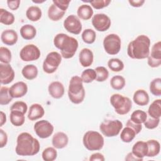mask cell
Returning <instances> with one entry per match:
<instances>
[{
    "label": "cell",
    "instance_id": "cell-1",
    "mask_svg": "<svg viewBox=\"0 0 161 161\" xmlns=\"http://www.w3.org/2000/svg\"><path fill=\"white\" fill-rule=\"evenodd\" d=\"M40 143L37 139L27 132L20 133L17 137L15 151L20 156H33L40 150Z\"/></svg>",
    "mask_w": 161,
    "mask_h": 161
},
{
    "label": "cell",
    "instance_id": "cell-2",
    "mask_svg": "<svg viewBox=\"0 0 161 161\" xmlns=\"http://www.w3.org/2000/svg\"><path fill=\"white\" fill-rule=\"evenodd\" d=\"M150 47V38L145 35H141L129 43L127 54L133 59H144L149 55Z\"/></svg>",
    "mask_w": 161,
    "mask_h": 161
},
{
    "label": "cell",
    "instance_id": "cell-3",
    "mask_svg": "<svg viewBox=\"0 0 161 161\" xmlns=\"http://www.w3.org/2000/svg\"><path fill=\"white\" fill-rule=\"evenodd\" d=\"M55 47L60 50L61 55L64 58H70L75 55L79 46L77 40L65 33L56 35L53 39Z\"/></svg>",
    "mask_w": 161,
    "mask_h": 161
},
{
    "label": "cell",
    "instance_id": "cell-4",
    "mask_svg": "<svg viewBox=\"0 0 161 161\" xmlns=\"http://www.w3.org/2000/svg\"><path fill=\"white\" fill-rule=\"evenodd\" d=\"M68 96L70 101L74 104L81 103L85 97V89L80 77L75 75L69 81Z\"/></svg>",
    "mask_w": 161,
    "mask_h": 161
},
{
    "label": "cell",
    "instance_id": "cell-5",
    "mask_svg": "<svg viewBox=\"0 0 161 161\" xmlns=\"http://www.w3.org/2000/svg\"><path fill=\"white\" fill-rule=\"evenodd\" d=\"M84 146L90 151L101 150L104 143L103 136L97 131H87L82 139Z\"/></svg>",
    "mask_w": 161,
    "mask_h": 161
},
{
    "label": "cell",
    "instance_id": "cell-6",
    "mask_svg": "<svg viewBox=\"0 0 161 161\" xmlns=\"http://www.w3.org/2000/svg\"><path fill=\"white\" fill-rule=\"evenodd\" d=\"M110 103L116 113L119 115L128 113L132 108L131 99L119 94H113L110 97Z\"/></svg>",
    "mask_w": 161,
    "mask_h": 161
},
{
    "label": "cell",
    "instance_id": "cell-7",
    "mask_svg": "<svg viewBox=\"0 0 161 161\" xmlns=\"http://www.w3.org/2000/svg\"><path fill=\"white\" fill-rule=\"evenodd\" d=\"M123 128V123L118 119L106 120L101 123L99 130L106 137L117 136Z\"/></svg>",
    "mask_w": 161,
    "mask_h": 161
},
{
    "label": "cell",
    "instance_id": "cell-8",
    "mask_svg": "<svg viewBox=\"0 0 161 161\" xmlns=\"http://www.w3.org/2000/svg\"><path fill=\"white\" fill-rule=\"evenodd\" d=\"M121 41L119 36L114 33L108 35L103 40V47L106 52L113 55L119 53L121 50Z\"/></svg>",
    "mask_w": 161,
    "mask_h": 161
},
{
    "label": "cell",
    "instance_id": "cell-9",
    "mask_svg": "<svg viewBox=\"0 0 161 161\" xmlns=\"http://www.w3.org/2000/svg\"><path fill=\"white\" fill-rule=\"evenodd\" d=\"M62 61V55L57 52L47 54L43 63V69L47 74H53L58 69Z\"/></svg>",
    "mask_w": 161,
    "mask_h": 161
},
{
    "label": "cell",
    "instance_id": "cell-10",
    "mask_svg": "<svg viewBox=\"0 0 161 161\" xmlns=\"http://www.w3.org/2000/svg\"><path fill=\"white\" fill-rule=\"evenodd\" d=\"M40 54V50L36 45L29 44L22 48L19 52V57L25 62H30L38 59Z\"/></svg>",
    "mask_w": 161,
    "mask_h": 161
},
{
    "label": "cell",
    "instance_id": "cell-11",
    "mask_svg": "<svg viewBox=\"0 0 161 161\" xmlns=\"http://www.w3.org/2000/svg\"><path fill=\"white\" fill-rule=\"evenodd\" d=\"M34 131L40 138H47L53 132V126L47 120H40L34 125Z\"/></svg>",
    "mask_w": 161,
    "mask_h": 161
},
{
    "label": "cell",
    "instance_id": "cell-12",
    "mask_svg": "<svg viewBox=\"0 0 161 161\" xmlns=\"http://www.w3.org/2000/svg\"><path fill=\"white\" fill-rule=\"evenodd\" d=\"M92 24L94 28L98 31H105L111 26V21L109 16L103 13H97L92 18Z\"/></svg>",
    "mask_w": 161,
    "mask_h": 161
},
{
    "label": "cell",
    "instance_id": "cell-13",
    "mask_svg": "<svg viewBox=\"0 0 161 161\" xmlns=\"http://www.w3.org/2000/svg\"><path fill=\"white\" fill-rule=\"evenodd\" d=\"M64 28L69 33L79 35L82 28V23L77 16L74 14L69 15L64 21Z\"/></svg>",
    "mask_w": 161,
    "mask_h": 161
},
{
    "label": "cell",
    "instance_id": "cell-14",
    "mask_svg": "<svg viewBox=\"0 0 161 161\" xmlns=\"http://www.w3.org/2000/svg\"><path fill=\"white\" fill-rule=\"evenodd\" d=\"M148 58V64L150 67H158L161 64V42L160 41L154 43L152 47L151 52Z\"/></svg>",
    "mask_w": 161,
    "mask_h": 161
},
{
    "label": "cell",
    "instance_id": "cell-15",
    "mask_svg": "<svg viewBox=\"0 0 161 161\" xmlns=\"http://www.w3.org/2000/svg\"><path fill=\"white\" fill-rule=\"evenodd\" d=\"M14 78V72L9 64H0V82L1 84H8Z\"/></svg>",
    "mask_w": 161,
    "mask_h": 161
},
{
    "label": "cell",
    "instance_id": "cell-16",
    "mask_svg": "<svg viewBox=\"0 0 161 161\" xmlns=\"http://www.w3.org/2000/svg\"><path fill=\"white\" fill-rule=\"evenodd\" d=\"M28 91V86L24 82L14 83L9 88V94L13 98H19L24 96Z\"/></svg>",
    "mask_w": 161,
    "mask_h": 161
},
{
    "label": "cell",
    "instance_id": "cell-17",
    "mask_svg": "<svg viewBox=\"0 0 161 161\" xmlns=\"http://www.w3.org/2000/svg\"><path fill=\"white\" fill-rule=\"evenodd\" d=\"M49 94L55 99L61 98L65 92L64 85L58 81H54L50 83L48 87Z\"/></svg>",
    "mask_w": 161,
    "mask_h": 161
},
{
    "label": "cell",
    "instance_id": "cell-18",
    "mask_svg": "<svg viewBox=\"0 0 161 161\" xmlns=\"http://www.w3.org/2000/svg\"><path fill=\"white\" fill-rule=\"evenodd\" d=\"M69 142V138L67 135L62 131L56 133L52 138V143L54 148L57 149H62L65 147Z\"/></svg>",
    "mask_w": 161,
    "mask_h": 161
},
{
    "label": "cell",
    "instance_id": "cell-19",
    "mask_svg": "<svg viewBox=\"0 0 161 161\" xmlns=\"http://www.w3.org/2000/svg\"><path fill=\"white\" fill-rule=\"evenodd\" d=\"M79 62L81 65L84 67H87L90 66L94 60V55L92 52L87 48H82L79 55Z\"/></svg>",
    "mask_w": 161,
    "mask_h": 161
},
{
    "label": "cell",
    "instance_id": "cell-20",
    "mask_svg": "<svg viewBox=\"0 0 161 161\" xmlns=\"http://www.w3.org/2000/svg\"><path fill=\"white\" fill-rule=\"evenodd\" d=\"M18 34L13 30H4L1 35V40L5 45L11 46L14 45L18 41Z\"/></svg>",
    "mask_w": 161,
    "mask_h": 161
},
{
    "label": "cell",
    "instance_id": "cell-21",
    "mask_svg": "<svg viewBox=\"0 0 161 161\" xmlns=\"http://www.w3.org/2000/svg\"><path fill=\"white\" fill-rule=\"evenodd\" d=\"M148 152V146L146 142L138 141L136 142L132 147V153L137 158L143 159L147 156Z\"/></svg>",
    "mask_w": 161,
    "mask_h": 161
},
{
    "label": "cell",
    "instance_id": "cell-22",
    "mask_svg": "<svg viewBox=\"0 0 161 161\" xmlns=\"http://www.w3.org/2000/svg\"><path fill=\"white\" fill-rule=\"evenodd\" d=\"M45 114V110L40 104H33L29 109L28 118L31 121H35L41 118Z\"/></svg>",
    "mask_w": 161,
    "mask_h": 161
},
{
    "label": "cell",
    "instance_id": "cell-23",
    "mask_svg": "<svg viewBox=\"0 0 161 161\" xmlns=\"http://www.w3.org/2000/svg\"><path fill=\"white\" fill-rule=\"evenodd\" d=\"M133 99L135 103L138 106H146L149 103V96L146 91L138 89L135 92Z\"/></svg>",
    "mask_w": 161,
    "mask_h": 161
},
{
    "label": "cell",
    "instance_id": "cell-24",
    "mask_svg": "<svg viewBox=\"0 0 161 161\" xmlns=\"http://www.w3.org/2000/svg\"><path fill=\"white\" fill-rule=\"evenodd\" d=\"M20 35L23 38L29 40L34 38L36 35V28L31 25L26 24L20 28Z\"/></svg>",
    "mask_w": 161,
    "mask_h": 161
},
{
    "label": "cell",
    "instance_id": "cell-25",
    "mask_svg": "<svg viewBox=\"0 0 161 161\" xmlns=\"http://www.w3.org/2000/svg\"><path fill=\"white\" fill-rule=\"evenodd\" d=\"M65 11H64L56 6L54 4H52L48 9V16L52 21H57L62 19Z\"/></svg>",
    "mask_w": 161,
    "mask_h": 161
},
{
    "label": "cell",
    "instance_id": "cell-26",
    "mask_svg": "<svg viewBox=\"0 0 161 161\" xmlns=\"http://www.w3.org/2000/svg\"><path fill=\"white\" fill-rule=\"evenodd\" d=\"M94 11L91 6L87 4H82L77 9V14L79 18L84 20L89 19L93 15Z\"/></svg>",
    "mask_w": 161,
    "mask_h": 161
},
{
    "label": "cell",
    "instance_id": "cell-27",
    "mask_svg": "<svg viewBox=\"0 0 161 161\" xmlns=\"http://www.w3.org/2000/svg\"><path fill=\"white\" fill-rule=\"evenodd\" d=\"M21 74L25 79L28 80H33L37 77L38 69L33 64H28L23 68Z\"/></svg>",
    "mask_w": 161,
    "mask_h": 161
},
{
    "label": "cell",
    "instance_id": "cell-28",
    "mask_svg": "<svg viewBox=\"0 0 161 161\" xmlns=\"http://www.w3.org/2000/svg\"><path fill=\"white\" fill-rule=\"evenodd\" d=\"M148 113L153 118H160L161 116V100H155L149 106Z\"/></svg>",
    "mask_w": 161,
    "mask_h": 161
},
{
    "label": "cell",
    "instance_id": "cell-29",
    "mask_svg": "<svg viewBox=\"0 0 161 161\" xmlns=\"http://www.w3.org/2000/svg\"><path fill=\"white\" fill-rule=\"evenodd\" d=\"M148 146V152L147 157H153L157 156L160 150V143L156 140H149L147 142Z\"/></svg>",
    "mask_w": 161,
    "mask_h": 161
},
{
    "label": "cell",
    "instance_id": "cell-30",
    "mask_svg": "<svg viewBox=\"0 0 161 161\" xmlns=\"http://www.w3.org/2000/svg\"><path fill=\"white\" fill-rule=\"evenodd\" d=\"M136 135L137 134L133 128L130 126H126L121 132L120 138L123 142L130 143L135 138Z\"/></svg>",
    "mask_w": 161,
    "mask_h": 161
},
{
    "label": "cell",
    "instance_id": "cell-31",
    "mask_svg": "<svg viewBox=\"0 0 161 161\" xmlns=\"http://www.w3.org/2000/svg\"><path fill=\"white\" fill-rule=\"evenodd\" d=\"M42 15V13L41 9L35 6L29 7L26 12V16L27 18L31 21H38L41 18Z\"/></svg>",
    "mask_w": 161,
    "mask_h": 161
},
{
    "label": "cell",
    "instance_id": "cell-32",
    "mask_svg": "<svg viewBox=\"0 0 161 161\" xmlns=\"http://www.w3.org/2000/svg\"><path fill=\"white\" fill-rule=\"evenodd\" d=\"M9 118L11 123L15 126L23 125L25 121V114L17 111H11Z\"/></svg>",
    "mask_w": 161,
    "mask_h": 161
},
{
    "label": "cell",
    "instance_id": "cell-33",
    "mask_svg": "<svg viewBox=\"0 0 161 161\" xmlns=\"http://www.w3.org/2000/svg\"><path fill=\"white\" fill-rule=\"evenodd\" d=\"M14 21V16L13 13L7 10L0 8V22L6 25H12Z\"/></svg>",
    "mask_w": 161,
    "mask_h": 161
},
{
    "label": "cell",
    "instance_id": "cell-34",
    "mask_svg": "<svg viewBox=\"0 0 161 161\" xmlns=\"http://www.w3.org/2000/svg\"><path fill=\"white\" fill-rule=\"evenodd\" d=\"M147 119V114L144 111L137 109L134 111L131 114L130 119L135 123L142 124Z\"/></svg>",
    "mask_w": 161,
    "mask_h": 161
},
{
    "label": "cell",
    "instance_id": "cell-35",
    "mask_svg": "<svg viewBox=\"0 0 161 161\" xmlns=\"http://www.w3.org/2000/svg\"><path fill=\"white\" fill-rule=\"evenodd\" d=\"M125 79L123 76L114 75L110 80V85L111 87L115 90H121L125 86Z\"/></svg>",
    "mask_w": 161,
    "mask_h": 161
},
{
    "label": "cell",
    "instance_id": "cell-36",
    "mask_svg": "<svg viewBox=\"0 0 161 161\" xmlns=\"http://www.w3.org/2000/svg\"><path fill=\"white\" fill-rule=\"evenodd\" d=\"M108 66L113 72H120L124 69L123 62L117 58L109 59L108 62Z\"/></svg>",
    "mask_w": 161,
    "mask_h": 161
},
{
    "label": "cell",
    "instance_id": "cell-37",
    "mask_svg": "<svg viewBox=\"0 0 161 161\" xmlns=\"http://www.w3.org/2000/svg\"><path fill=\"white\" fill-rule=\"evenodd\" d=\"M150 91L155 96H161V79L155 78L152 80L150 84Z\"/></svg>",
    "mask_w": 161,
    "mask_h": 161
},
{
    "label": "cell",
    "instance_id": "cell-38",
    "mask_svg": "<svg viewBox=\"0 0 161 161\" xmlns=\"http://www.w3.org/2000/svg\"><path fill=\"white\" fill-rule=\"evenodd\" d=\"M96 38V32L90 28L86 29L82 33V39L86 43L92 44L93 43Z\"/></svg>",
    "mask_w": 161,
    "mask_h": 161
},
{
    "label": "cell",
    "instance_id": "cell-39",
    "mask_svg": "<svg viewBox=\"0 0 161 161\" xmlns=\"http://www.w3.org/2000/svg\"><path fill=\"white\" fill-rule=\"evenodd\" d=\"M13 99L9 94V89L7 87H1L0 89V104H8Z\"/></svg>",
    "mask_w": 161,
    "mask_h": 161
},
{
    "label": "cell",
    "instance_id": "cell-40",
    "mask_svg": "<svg viewBox=\"0 0 161 161\" xmlns=\"http://www.w3.org/2000/svg\"><path fill=\"white\" fill-rule=\"evenodd\" d=\"M96 73L94 69H87L84 70L81 74V79L84 83L92 82L94 80H96Z\"/></svg>",
    "mask_w": 161,
    "mask_h": 161
},
{
    "label": "cell",
    "instance_id": "cell-41",
    "mask_svg": "<svg viewBox=\"0 0 161 161\" xmlns=\"http://www.w3.org/2000/svg\"><path fill=\"white\" fill-rule=\"evenodd\" d=\"M42 156L45 161H53L57 158V152L54 147H48L43 151Z\"/></svg>",
    "mask_w": 161,
    "mask_h": 161
},
{
    "label": "cell",
    "instance_id": "cell-42",
    "mask_svg": "<svg viewBox=\"0 0 161 161\" xmlns=\"http://www.w3.org/2000/svg\"><path fill=\"white\" fill-rule=\"evenodd\" d=\"M96 73V80L97 82H104L108 79L109 77V72L106 67L99 66L95 69Z\"/></svg>",
    "mask_w": 161,
    "mask_h": 161
},
{
    "label": "cell",
    "instance_id": "cell-43",
    "mask_svg": "<svg viewBox=\"0 0 161 161\" xmlns=\"http://www.w3.org/2000/svg\"><path fill=\"white\" fill-rule=\"evenodd\" d=\"M11 60V51L6 47H0V61L3 64H9Z\"/></svg>",
    "mask_w": 161,
    "mask_h": 161
},
{
    "label": "cell",
    "instance_id": "cell-44",
    "mask_svg": "<svg viewBox=\"0 0 161 161\" xmlns=\"http://www.w3.org/2000/svg\"><path fill=\"white\" fill-rule=\"evenodd\" d=\"M28 109L27 104L23 101H16L11 106L10 111H17L23 114L26 113Z\"/></svg>",
    "mask_w": 161,
    "mask_h": 161
},
{
    "label": "cell",
    "instance_id": "cell-45",
    "mask_svg": "<svg viewBox=\"0 0 161 161\" xmlns=\"http://www.w3.org/2000/svg\"><path fill=\"white\" fill-rule=\"evenodd\" d=\"M89 3L91 4V6L96 9H100L102 8H104L105 7H107L111 3L110 0H94L89 1Z\"/></svg>",
    "mask_w": 161,
    "mask_h": 161
},
{
    "label": "cell",
    "instance_id": "cell-46",
    "mask_svg": "<svg viewBox=\"0 0 161 161\" xmlns=\"http://www.w3.org/2000/svg\"><path fill=\"white\" fill-rule=\"evenodd\" d=\"M160 123V118H153L150 117L148 119H147L146 121L143 123L144 126L147 129H154L157 128Z\"/></svg>",
    "mask_w": 161,
    "mask_h": 161
},
{
    "label": "cell",
    "instance_id": "cell-47",
    "mask_svg": "<svg viewBox=\"0 0 161 161\" xmlns=\"http://www.w3.org/2000/svg\"><path fill=\"white\" fill-rule=\"evenodd\" d=\"M70 1L67 0H53V4H54L56 6H57L59 9L64 11H66L67 9L69 6V3Z\"/></svg>",
    "mask_w": 161,
    "mask_h": 161
},
{
    "label": "cell",
    "instance_id": "cell-48",
    "mask_svg": "<svg viewBox=\"0 0 161 161\" xmlns=\"http://www.w3.org/2000/svg\"><path fill=\"white\" fill-rule=\"evenodd\" d=\"M8 142V135L3 130L0 129V147L3 148Z\"/></svg>",
    "mask_w": 161,
    "mask_h": 161
},
{
    "label": "cell",
    "instance_id": "cell-49",
    "mask_svg": "<svg viewBox=\"0 0 161 161\" xmlns=\"http://www.w3.org/2000/svg\"><path fill=\"white\" fill-rule=\"evenodd\" d=\"M126 126H131V128H133L135 130L136 134L139 133L141 131L142 129V124H136V123H133L130 119H128V121L126 122Z\"/></svg>",
    "mask_w": 161,
    "mask_h": 161
},
{
    "label": "cell",
    "instance_id": "cell-50",
    "mask_svg": "<svg viewBox=\"0 0 161 161\" xmlns=\"http://www.w3.org/2000/svg\"><path fill=\"white\" fill-rule=\"evenodd\" d=\"M7 4L8 8L13 11H15L18 9L19 4H20V1L19 0H15V1H7Z\"/></svg>",
    "mask_w": 161,
    "mask_h": 161
},
{
    "label": "cell",
    "instance_id": "cell-51",
    "mask_svg": "<svg viewBox=\"0 0 161 161\" xmlns=\"http://www.w3.org/2000/svg\"><path fill=\"white\" fill-rule=\"evenodd\" d=\"M105 160L104 155L101 153H95L92 154L89 157V160L91 161H104Z\"/></svg>",
    "mask_w": 161,
    "mask_h": 161
},
{
    "label": "cell",
    "instance_id": "cell-52",
    "mask_svg": "<svg viewBox=\"0 0 161 161\" xmlns=\"http://www.w3.org/2000/svg\"><path fill=\"white\" fill-rule=\"evenodd\" d=\"M128 3H130V4L133 6V7H135V8H138L142 6L144 3H145V1L143 0H136V1H128Z\"/></svg>",
    "mask_w": 161,
    "mask_h": 161
},
{
    "label": "cell",
    "instance_id": "cell-53",
    "mask_svg": "<svg viewBox=\"0 0 161 161\" xmlns=\"http://www.w3.org/2000/svg\"><path fill=\"white\" fill-rule=\"evenodd\" d=\"M125 160H133V161H140V160H142L143 159L137 158L136 157H135L132 152H130L126 155V157H125Z\"/></svg>",
    "mask_w": 161,
    "mask_h": 161
},
{
    "label": "cell",
    "instance_id": "cell-54",
    "mask_svg": "<svg viewBox=\"0 0 161 161\" xmlns=\"http://www.w3.org/2000/svg\"><path fill=\"white\" fill-rule=\"evenodd\" d=\"M0 114V126H2L6 121V116L3 111H1Z\"/></svg>",
    "mask_w": 161,
    "mask_h": 161
}]
</instances>
